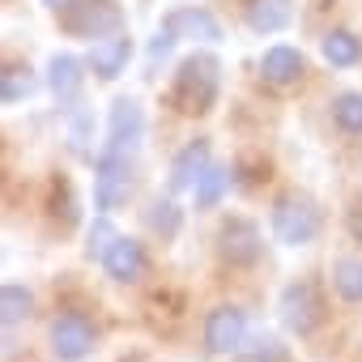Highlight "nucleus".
Wrapping results in <instances>:
<instances>
[{
	"label": "nucleus",
	"mask_w": 362,
	"mask_h": 362,
	"mask_svg": "<svg viewBox=\"0 0 362 362\" xmlns=\"http://www.w3.org/2000/svg\"><path fill=\"white\" fill-rule=\"evenodd\" d=\"M222 90V60L205 47H197L192 56L179 60L175 69V86H170V103L184 115H209Z\"/></svg>",
	"instance_id": "nucleus-1"
},
{
	"label": "nucleus",
	"mask_w": 362,
	"mask_h": 362,
	"mask_svg": "<svg viewBox=\"0 0 362 362\" xmlns=\"http://www.w3.org/2000/svg\"><path fill=\"white\" fill-rule=\"evenodd\" d=\"M132 170H136V149L103 141V149L94 158V209L98 214H115V209L128 205V197H132Z\"/></svg>",
	"instance_id": "nucleus-2"
},
{
	"label": "nucleus",
	"mask_w": 362,
	"mask_h": 362,
	"mask_svg": "<svg viewBox=\"0 0 362 362\" xmlns=\"http://www.w3.org/2000/svg\"><path fill=\"white\" fill-rule=\"evenodd\" d=\"M320 226H324V218H320L315 201L303 192H281L269 209V230L281 247H311L320 239Z\"/></svg>",
	"instance_id": "nucleus-3"
},
{
	"label": "nucleus",
	"mask_w": 362,
	"mask_h": 362,
	"mask_svg": "<svg viewBox=\"0 0 362 362\" xmlns=\"http://www.w3.org/2000/svg\"><path fill=\"white\" fill-rule=\"evenodd\" d=\"M60 26L73 39H111L124 30V9L115 0H73V5L60 13Z\"/></svg>",
	"instance_id": "nucleus-4"
},
{
	"label": "nucleus",
	"mask_w": 362,
	"mask_h": 362,
	"mask_svg": "<svg viewBox=\"0 0 362 362\" xmlns=\"http://www.w3.org/2000/svg\"><path fill=\"white\" fill-rule=\"evenodd\" d=\"M277 315L294 337H311L324 324V303H320L311 281H290L281 290V298H277Z\"/></svg>",
	"instance_id": "nucleus-5"
},
{
	"label": "nucleus",
	"mask_w": 362,
	"mask_h": 362,
	"mask_svg": "<svg viewBox=\"0 0 362 362\" xmlns=\"http://www.w3.org/2000/svg\"><path fill=\"white\" fill-rule=\"evenodd\" d=\"M260 252H264L260 226H256L252 218H243V214H230V218L222 222V230H218V256H222L226 264H235V269H247V264L260 260Z\"/></svg>",
	"instance_id": "nucleus-6"
},
{
	"label": "nucleus",
	"mask_w": 362,
	"mask_h": 362,
	"mask_svg": "<svg viewBox=\"0 0 362 362\" xmlns=\"http://www.w3.org/2000/svg\"><path fill=\"white\" fill-rule=\"evenodd\" d=\"M94 341H98V332H94L90 315L64 311V315L52 320V354H56L60 362H81V358H90Z\"/></svg>",
	"instance_id": "nucleus-7"
},
{
	"label": "nucleus",
	"mask_w": 362,
	"mask_h": 362,
	"mask_svg": "<svg viewBox=\"0 0 362 362\" xmlns=\"http://www.w3.org/2000/svg\"><path fill=\"white\" fill-rule=\"evenodd\" d=\"M247 341V311L235 303H222L205 315V349L209 354H239Z\"/></svg>",
	"instance_id": "nucleus-8"
},
{
	"label": "nucleus",
	"mask_w": 362,
	"mask_h": 362,
	"mask_svg": "<svg viewBox=\"0 0 362 362\" xmlns=\"http://www.w3.org/2000/svg\"><path fill=\"white\" fill-rule=\"evenodd\" d=\"M209 166H214V162H209V141H205V136L188 141L184 149L170 158V192H192Z\"/></svg>",
	"instance_id": "nucleus-9"
},
{
	"label": "nucleus",
	"mask_w": 362,
	"mask_h": 362,
	"mask_svg": "<svg viewBox=\"0 0 362 362\" xmlns=\"http://www.w3.org/2000/svg\"><path fill=\"white\" fill-rule=\"evenodd\" d=\"M128 60H132V39L119 30V35H111V39H98L94 47H90V69H94V77L98 81H119L124 73H128Z\"/></svg>",
	"instance_id": "nucleus-10"
},
{
	"label": "nucleus",
	"mask_w": 362,
	"mask_h": 362,
	"mask_svg": "<svg viewBox=\"0 0 362 362\" xmlns=\"http://www.w3.org/2000/svg\"><path fill=\"white\" fill-rule=\"evenodd\" d=\"M141 136H145V111H141V103L136 98H115L111 115H107V141L124 145V149H141Z\"/></svg>",
	"instance_id": "nucleus-11"
},
{
	"label": "nucleus",
	"mask_w": 362,
	"mask_h": 362,
	"mask_svg": "<svg viewBox=\"0 0 362 362\" xmlns=\"http://www.w3.org/2000/svg\"><path fill=\"white\" fill-rule=\"evenodd\" d=\"M103 264V273L111 277V281H141V273H145V247L136 243V239H128V235H119L111 247H107V256L98 260Z\"/></svg>",
	"instance_id": "nucleus-12"
},
{
	"label": "nucleus",
	"mask_w": 362,
	"mask_h": 362,
	"mask_svg": "<svg viewBox=\"0 0 362 362\" xmlns=\"http://www.w3.org/2000/svg\"><path fill=\"white\" fill-rule=\"evenodd\" d=\"M166 26L179 39H197V43H218L222 39V22L209 9H201V5H184V9L166 13Z\"/></svg>",
	"instance_id": "nucleus-13"
},
{
	"label": "nucleus",
	"mask_w": 362,
	"mask_h": 362,
	"mask_svg": "<svg viewBox=\"0 0 362 362\" xmlns=\"http://www.w3.org/2000/svg\"><path fill=\"white\" fill-rule=\"evenodd\" d=\"M303 73H307V60H303V52L290 47V43H273V47L260 56V77H264L269 86H294Z\"/></svg>",
	"instance_id": "nucleus-14"
},
{
	"label": "nucleus",
	"mask_w": 362,
	"mask_h": 362,
	"mask_svg": "<svg viewBox=\"0 0 362 362\" xmlns=\"http://www.w3.org/2000/svg\"><path fill=\"white\" fill-rule=\"evenodd\" d=\"M47 86L60 103H77L81 86H86V64L73 56V52H56L47 60Z\"/></svg>",
	"instance_id": "nucleus-15"
},
{
	"label": "nucleus",
	"mask_w": 362,
	"mask_h": 362,
	"mask_svg": "<svg viewBox=\"0 0 362 362\" xmlns=\"http://www.w3.org/2000/svg\"><path fill=\"white\" fill-rule=\"evenodd\" d=\"M294 22L290 0H247V30L256 35H277Z\"/></svg>",
	"instance_id": "nucleus-16"
},
{
	"label": "nucleus",
	"mask_w": 362,
	"mask_h": 362,
	"mask_svg": "<svg viewBox=\"0 0 362 362\" xmlns=\"http://www.w3.org/2000/svg\"><path fill=\"white\" fill-rule=\"evenodd\" d=\"M145 226H149V235H158L162 243H175L179 230H184V209H179L175 197H153L149 209H145Z\"/></svg>",
	"instance_id": "nucleus-17"
},
{
	"label": "nucleus",
	"mask_w": 362,
	"mask_h": 362,
	"mask_svg": "<svg viewBox=\"0 0 362 362\" xmlns=\"http://www.w3.org/2000/svg\"><path fill=\"white\" fill-rule=\"evenodd\" d=\"M320 56L332 64V69H354L362 60V39L354 30H328L320 39Z\"/></svg>",
	"instance_id": "nucleus-18"
},
{
	"label": "nucleus",
	"mask_w": 362,
	"mask_h": 362,
	"mask_svg": "<svg viewBox=\"0 0 362 362\" xmlns=\"http://www.w3.org/2000/svg\"><path fill=\"white\" fill-rule=\"evenodd\" d=\"M332 290L341 294V303L362 307V256H341L332 264Z\"/></svg>",
	"instance_id": "nucleus-19"
},
{
	"label": "nucleus",
	"mask_w": 362,
	"mask_h": 362,
	"mask_svg": "<svg viewBox=\"0 0 362 362\" xmlns=\"http://www.w3.org/2000/svg\"><path fill=\"white\" fill-rule=\"evenodd\" d=\"M30 311H35V294L22 281H5V290H0V320H5V328H18Z\"/></svg>",
	"instance_id": "nucleus-20"
},
{
	"label": "nucleus",
	"mask_w": 362,
	"mask_h": 362,
	"mask_svg": "<svg viewBox=\"0 0 362 362\" xmlns=\"http://www.w3.org/2000/svg\"><path fill=\"white\" fill-rule=\"evenodd\" d=\"M226 188H230V170L214 162V166L201 175V184L192 188V205H197V209H218V201L226 197Z\"/></svg>",
	"instance_id": "nucleus-21"
},
{
	"label": "nucleus",
	"mask_w": 362,
	"mask_h": 362,
	"mask_svg": "<svg viewBox=\"0 0 362 362\" xmlns=\"http://www.w3.org/2000/svg\"><path fill=\"white\" fill-rule=\"evenodd\" d=\"M35 90H39V81H35V73L26 64H9L5 73H0V98H5L9 107L13 103H26Z\"/></svg>",
	"instance_id": "nucleus-22"
},
{
	"label": "nucleus",
	"mask_w": 362,
	"mask_h": 362,
	"mask_svg": "<svg viewBox=\"0 0 362 362\" xmlns=\"http://www.w3.org/2000/svg\"><path fill=\"white\" fill-rule=\"evenodd\" d=\"M235 358H239V362H286L290 354H286L281 337H273V332H256V337L243 341V349H239Z\"/></svg>",
	"instance_id": "nucleus-23"
},
{
	"label": "nucleus",
	"mask_w": 362,
	"mask_h": 362,
	"mask_svg": "<svg viewBox=\"0 0 362 362\" xmlns=\"http://www.w3.org/2000/svg\"><path fill=\"white\" fill-rule=\"evenodd\" d=\"M332 124L349 136L362 132V90H341L332 98Z\"/></svg>",
	"instance_id": "nucleus-24"
},
{
	"label": "nucleus",
	"mask_w": 362,
	"mask_h": 362,
	"mask_svg": "<svg viewBox=\"0 0 362 362\" xmlns=\"http://www.w3.org/2000/svg\"><path fill=\"white\" fill-rule=\"evenodd\" d=\"M119 239V230L111 226V214H98L94 222H90V230H86V256H94V260H103L107 256V247Z\"/></svg>",
	"instance_id": "nucleus-25"
},
{
	"label": "nucleus",
	"mask_w": 362,
	"mask_h": 362,
	"mask_svg": "<svg viewBox=\"0 0 362 362\" xmlns=\"http://www.w3.org/2000/svg\"><path fill=\"white\" fill-rule=\"evenodd\" d=\"M90 141H94V115L86 107H69V145L77 153H90Z\"/></svg>",
	"instance_id": "nucleus-26"
},
{
	"label": "nucleus",
	"mask_w": 362,
	"mask_h": 362,
	"mask_svg": "<svg viewBox=\"0 0 362 362\" xmlns=\"http://www.w3.org/2000/svg\"><path fill=\"white\" fill-rule=\"evenodd\" d=\"M175 43H179V35H175V30L162 22V26H158V35H153V43H149V60H162V56H166Z\"/></svg>",
	"instance_id": "nucleus-27"
},
{
	"label": "nucleus",
	"mask_w": 362,
	"mask_h": 362,
	"mask_svg": "<svg viewBox=\"0 0 362 362\" xmlns=\"http://www.w3.org/2000/svg\"><path fill=\"white\" fill-rule=\"evenodd\" d=\"M56 218H60L64 226H77V201H73V192H69V184H64V197L56 192Z\"/></svg>",
	"instance_id": "nucleus-28"
},
{
	"label": "nucleus",
	"mask_w": 362,
	"mask_h": 362,
	"mask_svg": "<svg viewBox=\"0 0 362 362\" xmlns=\"http://www.w3.org/2000/svg\"><path fill=\"white\" fill-rule=\"evenodd\" d=\"M345 230H349L354 243H362V197L349 201V209H345Z\"/></svg>",
	"instance_id": "nucleus-29"
},
{
	"label": "nucleus",
	"mask_w": 362,
	"mask_h": 362,
	"mask_svg": "<svg viewBox=\"0 0 362 362\" xmlns=\"http://www.w3.org/2000/svg\"><path fill=\"white\" fill-rule=\"evenodd\" d=\"M39 5H47V9H69L73 0H39Z\"/></svg>",
	"instance_id": "nucleus-30"
}]
</instances>
